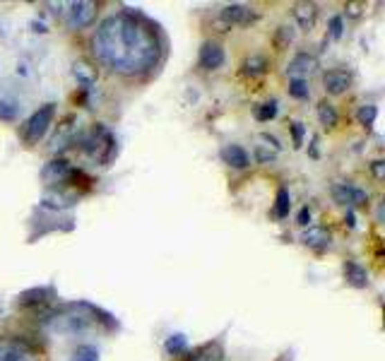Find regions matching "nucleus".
I'll list each match as a JSON object with an SVG mask.
<instances>
[{
    "instance_id": "0eeeda50",
    "label": "nucleus",
    "mask_w": 385,
    "mask_h": 361,
    "mask_svg": "<svg viewBox=\"0 0 385 361\" xmlns=\"http://www.w3.org/2000/svg\"><path fill=\"white\" fill-rule=\"evenodd\" d=\"M70 176H73V169H70V164L65 159L48 161L42 171V179L46 181V186H60V183H65Z\"/></svg>"
},
{
    "instance_id": "393cba45",
    "label": "nucleus",
    "mask_w": 385,
    "mask_h": 361,
    "mask_svg": "<svg viewBox=\"0 0 385 361\" xmlns=\"http://www.w3.org/2000/svg\"><path fill=\"white\" fill-rule=\"evenodd\" d=\"M70 361H99V349L92 347V344H80Z\"/></svg>"
},
{
    "instance_id": "a211bd4d",
    "label": "nucleus",
    "mask_w": 385,
    "mask_h": 361,
    "mask_svg": "<svg viewBox=\"0 0 385 361\" xmlns=\"http://www.w3.org/2000/svg\"><path fill=\"white\" fill-rule=\"evenodd\" d=\"M318 121H321V125L323 128H328V130H332L337 125L339 116H337L335 106H332L330 101H321V104H318Z\"/></svg>"
},
{
    "instance_id": "e433bc0d",
    "label": "nucleus",
    "mask_w": 385,
    "mask_h": 361,
    "mask_svg": "<svg viewBox=\"0 0 385 361\" xmlns=\"http://www.w3.org/2000/svg\"><path fill=\"white\" fill-rule=\"evenodd\" d=\"M344 222H347V224H349V227H352V229H354V227H357V222H354V212H352V210H349V212H347V217H344Z\"/></svg>"
},
{
    "instance_id": "7c9ffc66",
    "label": "nucleus",
    "mask_w": 385,
    "mask_h": 361,
    "mask_svg": "<svg viewBox=\"0 0 385 361\" xmlns=\"http://www.w3.org/2000/svg\"><path fill=\"white\" fill-rule=\"evenodd\" d=\"M260 140H262V142H267V145H262V147H272V152H280V150H282L280 140H277L275 135H270V133H262V135H260Z\"/></svg>"
},
{
    "instance_id": "f8f14e48",
    "label": "nucleus",
    "mask_w": 385,
    "mask_h": 361,
    "mask_svg": "<svg viewBox=\"0 0 385 361\" xmlns=\"http://www.w3.org/2000/svg\"><path fill=\"white\" fill-rule=\"evenodd\" d=\"M294 19L298 22V27L303 32H311L316 27V19H318V5L316 3H298L294 5Z\"/></svg>"
},
{
    "instance_id": "9b49d317",
    "label": "nucleus",
    "mask_w": 385,
    "mask_h": 361,
    "mask_svg": "<svg viewBox=\"0 0 385 361\" xmlns=\"http://www.w3.org/2000/svg\"><path fill=\"white\" fill-rule=\"evenodd\" d=\"M301 241H303V246L321 253V251H325V248H330V231H328L325 227H308L306 231H303Z\"/></svg>"
},
{
    "instance_id": "f704fd0d",
    "label": "nucleus",
    "mask_w": 385,
    "mask_h": 361,
    "mask_svg": "<svg viewBox=\"0 0 385 361\" xmlns=\"http://www.w3.org/2000/svg\"><path fill=\"white\" fill-rule=\"evenodd\" d=\"M361 8H364L361 3H349L344 10H347V15H349V17H359V15H361Z\"/></svg>"
},
{
    "instance_id": "72a5a7b5",
    "label": "nucleus",
    "mask_w": 385,
    "mask_h": 361,
    "mask_svg": "<svg viewBox=\"0 0 385 361\" xmlns=\"http://www.w3.org/2000/svg\"><path fill=\"white\" fill-rule=\"evenodd\" d=\"M280 46H285V44H292V39H294V32H292V27H280Z\"/></svg>"
},
{
    "instance_id": "20e7f679",
    "label": "nucleus",
    "mask_w": 385,
    "mask_h": 361,
    "mask_svg": "<svg viewBox=\"0 0 385 361\" xmlns=\"http://www.w3.org/2000/svg\"><path fill=\"white\" fill-rule=\"evenodd\" d=\"M65 24L70 29H84L94 22L96 5L89 0H78V3H65Z\"/></svg>"
},
{
    "instance_id": "f03ea898",
    "label": "nucleus",
    "mask_w": 385,
    "mask_h": 361,
    "mask_svg": "<svg viewBox=\"0 0 385 361\" xmlns=\"http://www.w3.org/2000/svg\"><path fill=\"white\" fill-rule=\"evenodd\" d=\"M82 150L96 164H109L116 155V137L106 125L96 123L87 135L82 137Z\"/></svg>"
},
{
    "instance_id": "a878e982",
    "label": "nucleus",
    "mask_w": 385,
    "mask_h": 361,
    "mask_svg": "<svg viewBox=\"0 0 385 361\" xmlns=\"http://www.w3.org/2000/svg\"><path fill=\"white\" fill-rule=\"evenodd\" d=\"M277 116V101H265V104L256 106V118L260 121V123H267V121H272Z\"/></svg>"
},
{
    "instance_id": "1a4fd4ad",
    "label": "nucleus",
    "mask_w": 385,
    "mask_h": 361,
    "mask_svg": "<svg viewBox=\"0 0 385 361\" xmlns=\"http://www.w3.org/2000/svg\"><path fill=\"white\" fill-rule=\"evenodd\" d=\"M318 70V58L311 53H306V51H301V53H296L292 60H289L287 65V73L294 75V78L303 80V75H311Z\"/></svg>"
},
{
    "instance_id": "5701e85b",
    "label": "nucleus",
    "mask_w": 385,
    "mask_h": 361,
    "mask_svg": "<svg viewBox=\"0 0 385 361\" xmlns=\"http://www.w3.org/2000/svg\"><path fill=\"white\" fill-rule=\"evenodd\" d=\"M164 347L171 357H179V354H183L186 349H188V340H186V335H171V337L166 340Z\"/></svg>"
},
{
    "instance_id": "6e6552de",
    "label": "nucleus",
    "mask_w": 385,
    "mask_h": 361,
    "mask_svg": "<svg viewBox=\"0 0 385 361\" xmlns=\"http://www.w3.org/2000/svg\"><path fill=\"white\" fill-rule=\"evenodd\" d=\"M224 65V49L217 42H205L200 49V68L202 70H220Z\"/></svg>"
},
{
    "instance_id": "c9c22d12",
    "label": "nucleus",
    "mask_w": 385,
    "mask_h": 361,
    "mask_svg": "<svg viewBox=\"0 0 385 361\" xmlns=\"http://www.w3.org/2000/svg\"><path fill=\"white\" fill-rule=\"evenodd\" d=\"M296 220H298V224H301V227H308V222H311V210H308V207H303V210L298 212Z\"/></svg>"
},
{
    "instance_id": "c756f323",
    "label": "nucleus",
    "mask_w": 385,
    "mask_h": 361,
    "mask_svg": "<svg viewBox=\"0 0 385 361\" xmlns=\"http://www.w3.org/2000/svg\"><path fill=\"white\" fill-rule=\"evenodd\" d=\"M303 123H298V121H294L292 123V135H294V147H301L303 145Z\"/></svg>"
},
{
    "instance_id": "423d86ee",
    "label": "nucleus",
    "mask_w": 385,
    "mask_h": 361,
    "mask_svg": "<svg viewBox=\"0 0 385 361\" xmlns=\"http://www.w3.org/2000/svg\"><path fill=\"white\" fill-rule=\"evenodd\" d=\"M253 19H256L253 8L241 5V3L226 5V8H222V12H220V22L224 24V27H243V24H251Z\"/></svg>"
},
{
    "instance_id": "39448f33",
    "label": "nucleus",
    "mask_w": 385,
    "mask_h": 361,
    "mask_svg": "<svg viewBox=\"0 0 385 361\" xmlns=\"http://www.w3.org/2000/svg\"><path fill=\"white\" fill-rule=\"evenodd\" d=\"M332 197H335V202L347 207H364L368 202V193L359 186H352V183H335Z\"/></svg>"
},
{
    "instance_id": "bb28decb",
    "label": "nucleus",
    "mask_w": 385,
    "mask_h": 361,
    "mask_svg": "<svg viewBox=\"0 0 385 361\" xmlns=\"http://www.w3.org/2000/svg\"><path fill=\"white\" fill-rule=\"evenodd\" d=\"M289 94L294 96V99H308V94H311V89H308V82L306 80H289Z\"/></svg>"
},
{
    "instance_id": "c85d7f7f",
    "label": "nucleus",
    "mask_w": 385,
    "mask_h": 361,
    "mask_svg": "<svg viewBox=\"0 0 385 361\" xmlns=\"http://www.w3.org/2000/svg\"><path fill=\"white\" fill-rule=\"evenodd\" d=\"M275 152H270V150H267V147H258V150H256V159L258 161H260V164H272V161H275Z\"/></svg>"
},
{
    "instance_id": "cd10ccee",
    "label": "nucleus",
    "mask_w": 385,
    "mask_h": 361,
    "mask_svg": "<svg viewBox=\"0 0 385 361\" xmlns=\"http://www.w3.org/2000/svg\"><path fill=\"white\" fill-rule=\"evenodd\" d=\"M17 118V104L8 99H0V121H15Z\"/></svg>"
},
{
    "instance_id": "2eb2a0df",
    "label": "nucleus",
    "mask_w": 385,
    "mask_h": 361,
    "mask_svg": "<svg viewBox=\"0 0 385 361\" xmlns=\"http://www.w3.org/2000/svg\"><path fill=\"white\" fill-rule=\"evenodd\" d=\"M344 277H347V282L352 284V287H357V289H366L368 287L366 267H361L359 263H354V261L344 263Z\"/></svg>"
},
{
    "instance_id": "412c9836",
    "label": "nucleus",
    "mask_w": 385,
    "mask_h": 361,
    "mask_svg": "<svg viewBox=\"0 0 385 361\" xmlns=\"http://www.w3.org/2000/svg\"><path fill=\"white\" fill-rule=\"evenodd\" d=\"M265 70H267V60L262 55H251V58L243 60V75L256 78V75H262Z\"/></svg>"
},
{
    "instance_id": "7ed1b4c3",
    "label": "nucleus",
    "mask_w": 385,
    "mask_h": 361,
    "mask_svg": "<svg viewBox=\"0 0 385 361\" xmlns=\"http://www.w3.org/2000/svg\"><path fill=\"white\" fill-rule=\"evenodd\" d=\"M53 118H55V106L53 104L39 106V109L34 111L27 121H24L22 140L27 142V145H37V142L48 133L51 125H53Z\"/></svg>"
},
{
    "instance_id": "4be33fe9",
    "label": "nucleus",
    "mask_w": 385,
    "mask_h": 361,
    "mask_svg": "<svg viewBox=\"0 0 385 361\" xmlns=\"http://www.w3.org/2000/svg\"><path fill=\"white\" fill-rule=\"evenodd\" d=\"M376 118H378L376 104H364L361 109L357 111V121H359V125H364V128H371V125L376 123Z\"/></svg>"
},
{
    "instance_id": "b1692460",
    "label": "nucleus",
    "mask_w": 385,
    "mask_h": 361,
    "mask_svg": "<svg viewBox=\"0 0 385 361\" xmlns=\"http://www.w3.org/2000/svg\"><path fill=\"white\" fill-rule=\"evenodd\" d=\"M289 207H292V197H289V191H287V188H280V191H277L275 215L280 217V220H285V217L289 215Z\"/></svg>"
},
{
    "instance_id": "f257e3e1",
    "label": "nucleus",
    "mask_w": 385,
    "mask_h": 361,
    "mask_svg": "<svg viewBox=\"0 0 385 361\" xmlns=\"http://www.w3.org/2000/svg\"><path fill=\"white\" fill-rule=\"evenodd\" d=\"M92 46L96 58L120 75H143L159 60L156 29L128 12L106 17L96 29Z\"/></svg>"
},
{
    "instance_id": "473e14b6",
    "label": "nucleus",
    "mask_w": 385,
    "mask_h": 361,
    "mask_svg": "<svg viewBox=\"0 0 385 361\" xmlns=\"http://www.w3.org/2000/svg\"><path fill=\"white\" fill-rule=\"evenodd\" d=\"M330 37L332 39L342 37V17H332L330 19Z\"/></svg>"
},
{
    "instance_id": "4468645a",
    "label": "nucleus",
    "mask_w": 385,
    "mask_h": 361,
    "mask_svg": "<svg viewBox=\"0 0 385 361\" xmlns=\"http://www.w3.org/2000/svg\"><path fill=\"white\" fill-rule=\"evenodd\" d=\"M222 161L229 166H234V169H246L248 164H251V157H248V152L243 150L241 145H224L220 152Z\"/></svg>"
},
{
    "instance_id": "6ab92c4d",
    "label": "nucleus",
    "mask_w": 385,
    "mask_h": 361,
    "mask_svg": "<svg viewBox=\"0 0 385 361\" xmlns=\"http://www.w3.org/2000/svg\"><path fill=\"white\" fill-rule=\"evenodd\" d=\"M224 357V349H222L220 342H207L205 347H200L195 354H192V361H222Z\"/></svg>"
},
{
    "instance_id": "ddd939ff",
    "label": "nucleus",
    "mask_w": 385,
    "mask_h": 361,
    "mask_svg": "<svg viewBox=\"0 0 385 361\" xmlns=\"http://www.w3.org/2000/svg\"><path fill=\"white\" fill-rule=\"evenodd\" d=\"M0 361H32V352L22 342L3 340L0 342Z\"/></svg>"
},
{
    "instance_id": "aec40b11",
    "label": "nucleus",
    "mask_w": 385,
    "mask_h": 361,
    "mask_svg": "<svg viewBox=\"0 0 385 361\" xmlns=\"http://www.w3.org/2000/svg\"><path fill=\"white\" fill-rule=\"evenodd\" d=\"M46 297H51V289H32V292H24L17 299V303L19 306H37V303L46 301Z\"/></svg>"
},
{
    "instance_id": "f3484780",
    "label": "nucleus",
    "mask_w": 385,
    "mask_h": 361,
    "mask_svg": "<svg viewBox=\"0 0 385 361\" xmlns=\"http://www.w3.org/2000/svg\"><path fill=\"white\" fill-rule=\"evenodd\" d=\"M73 75H75V80H78V82L82 85L84 89L94 87V82H96V73H94L92 65H87V63H84V60H78V63H73Z\"/></svg>"
},
{
    "instance_id": "9d476101",
    "label": "nucleus",
    "mask_w": 385,
    "mask_h": 361,
    "mask_svg": "<svg viewBox=\"0 0 385 361\" xmlns=\"http://www.w3.org/2000/svg\"><path fill=\"white\" fill-rule=\"evenodd\" d=\"M323 87H325L328 94H344L349 87H352V73L347 70H328L323 75Z\"/></svg>"
},
{
    "instance_id": "2f4dec72",
    "label": "nucleus",
    "mask_w": 385,
    "mask_h": 361,
    "mask_svg": "<svg viewBox=\"0 0 385 361\" xmlns=\"http://www.w3.org/2000/svg\"><path fill=\"white\" fill-rule=\"evenodd\" d=\"M371 171H373V176H376L378 181H383L385 179V161L383 159L371 161Z\"/></svg>"
},
{
    "instance_id": "dca6fc26",
    "label": "nucleus",
    "mask_w": 385,
    "mask_h": 361,
    "mask_svg": "<svg viewBox=\"0 0 385 361\" xmlns=\"http://www.w3.org/2000/svg\"><path fill=\"white\" fill-rule=\"evenodd\" d=\"M75 116H70V118H65L63 123H60L58 133H55V137L51 140V150H63V147H68V142H73V135H75Z\"/></svg>"
}]
</instances>
